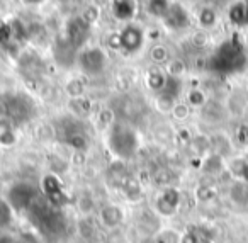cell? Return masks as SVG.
Instances as JSON below:
<instances>
[{
	"mask_svg": "<svg viewBox=\"0 0 248 243\" xmlns=\"http://www.w3.org/2000/svg\"><path fill=\"white\" fill-rule=\"evenodd\" d=\"M172 114H173V117H175L177 121L187 119V117H189V114H190V106H189V104H184V102H177L175 107H173V111H172Z\"/></svg>",
	"mask_w": 248,
	"mask_h": 243,
	"instance_id": "20",
	"label": "cell"
},
{
	"mask_svg": "<svg viewBox=\"0 0 248 243\" xmlns=\"http://www.w3.org/2000/svg\"><path fill=\"white\" fill-rule=\"evenodd\" d=\"M109 146L112 148L114 153H117L119 157H128V155L135 153L136 146H138V140H136L133 131L119 130L112 133V136H110V140H109Z\"/></svg>",
	"mask_w": 248,
	"mask_h": 243,
	"instance_id": "1",
	"label": "cell"
},
{
	"mask_svg": "<svg viewBox=\"0 0 248 243\" xmlns=\"http://www.w3.org/2000/svg\"><path fill=\"white\" fill-rule=\"evenodd\" d=\"M245 24H248V4H245Z\"/></svg>",
	"mask_w": 248,
	"mask_h": 243,
	"instance_id": "32",
	"label": "cell"
},
{
	"mask_svg": "<svg viewBox=\"0 0 248 243\" xmlns=\"http://www.w3.org/2000/svg\"><path fill=\"white\" fill-rule=\"evenodd\" d=\"M197 22H199L201 28L209 29L213 26H216L217 22V14L213 7H202L197 14Z\"/></svg>",
	"mask_w": 248,
	"mask_h": 243,
	"instance_id": "9",
	"label": "cell"
},
{
	"mask_svg": "<svg viewBox=\"0 0 248 243\" xmlns=\"http://www.w3.org/2000/svg\"><path fill=\"white\" fill-rule=\"evenodd\" d=\"M165 24L172 29H182V28H187L189 26V14L186 12V9L182 5H173L172 9H169L167 16L163 17Z\"/></svg>",
	"mask_w": 248,
	"mask_h": 243,
	"instance_id": "5",
	"label": "cell"
},
{
	"mask_svg": "<svg viewBox=\"0 0 248 243\" xmlns=\"http://www.w3.org/2000/svg\"><path fill=\"white\" fill-rule=\"evenodd\" d=\"M167 77H173V79H180L186 73V65L180 60H172L167 63Z\"/></svg>",
	"mask_w": 248,
	"mask_h": 243,
	"instance_id": "14",
	"label": "cell"
},
{
	"mask_svg": "<svg viewBox=\"0 0 248 243\" xmlns=\"http://www.w3.org/2000/svg\"><path fill=\"white\" fill-rule=\"evenodd\" d=\"M87 28L89 26L82 21V19H75V21L70 22L68 26V38L73 45H80V43L85 39V34H87Z\"/></svg>",
	"mask_w": 248,
	"mask_h": 243,
	"instance_id": "8",
	"label": "cell"
},
{
	"mask_svg": "<svg viewBox=\"0 0 248 243\" xmlns=\"http://www.w3.org/2000/svg\"><path fill=\"white\" fill-rule=\"evenodd\" d=\"M100 117H102V121L106 124H109L110 121H112V113H110V111H104L102 114H100Z\"/></svg>",
	"mask_w": 248,
	"mask_h": 243,
	"instance_id": "29",
	"label": "cell"
},
{
	"mask_svg": "<svg viewBox=\"0 0 248 243\" xmlns=\"http://www.w3.org/2000/svg\"><path fill=\"white\" fill-rule=\"evenodd\" d=\"M100 221L107 228H114L123 221V211L117 206H107L100 211Z\"/></svg>",
	"mask_w": 248,
	"mask_h": 243,
	"instance_id": "7",
	"label": "cell"
},
{
	"mask_svg": "<svg viewBox=\"0 0 248 243\" xmlns=\"http://www.w3.org/2000/svg\"><path fill=\"white\" fill-rule=\"evenodd\" d=\"M12 197H16L14 202L17 208H26V206H29V202H31L32 192H31V189L24 187V185H17V187L12 191Z\"/></svg>",
	"mask_w": 248,
	"mask_h": 243,
	"instance_id": "10",
	"label": "cell"
},
{
	"mask_svg": "<svg viewBox=\"0 0 248 243\" xmlns=\"http://www.w3.org/2000/svg\"><path fill=\"white\" fill-rule=\"evenodd\" d=\"M158 243H180V236L175 235L173 231H165L160 236Z\"/></svg>",
	"mask_w": 248,
	"mask_h": 243,
	"instance_id": "25",
	"label": "cell"
},
{
	"mask_svg": "<svg viewBox=\"0 0 248 243\" xmlns=\"http://www.w3.org/2000/svg\"><path fill=\"white\" fill-rule=\"evenodd\" d=\"M119 39H121V49H126L129 53L138 51L143 46V41H145V32L140 28L133 24H128L123 31L119 32Z\"/></svg>",
	"mask_w": 248,
	"mask_h": 243,
	"instance_id": "3",
	"label": "cell"
},
{
	"mask_svg": "<svg viewBox=\"0 0 248 243\" xmlns=\"http://www.w3.org/2000/svg\"><path fill=\"white\" fill-rule=\"evenodd\" d=\"M60 191V180L55 177V175H48L45 178V192L48 195H53Z\"/></svg>",
	"mask_w": 248,
	"mask_h": 243,
	"instance_id": "23",
	"label": "cell"
},
{
	"mask_svg": "<svg viewBox=\"0 0 248 243\" xmlns=\"http://www.w3.org/2000/svg\"><path fill=\"white\" fill-rule=\"evenodd\" d=\"M187 99H189V106H194V107H201L206 104V94L202 92V90L199 89H194L189 92V96H187Z\"/></svg>",
	"mask_w": 248,
	"mask_h": 243,
	"instance_id": "19",
	"label": "cell"
},
{
	"mask_svg": "<svg viewBox=\"0 0 248 243\" xmlns=\"http://www.w3.org/2000/svg\"><path fill=\"white\" fill-rule=\"evenodd\" d=\"M194 43H196L197 46H204L207 43V36L202 34V32H197V34L194 36Z\"/></svg>",
	"mask_w": 248,
	"mask_h": 243,
	"instance_id": "27",
	"label": "cell"
},
{
	"mask_svg": "<svg viewBox=\"0 0 248 243\" xmlns=\"http://www.w3.org/2000/svg\"><path fill=\"white\" fill-rule=\"evenodd\" d=\"M228 16H230L231 24L236 26H243L245 24V4L238 2V4H233L228 11Z\"/></svg>",
	"mask_w": 248,
	"mask_h": 243,
	"instance_id": "12",
	"label": "cell"
},
{
	"mask_svg": "<svg viewBox=\"0 0 248 243\" xmlns=\"http://www.w3.org/2000/svg\"><path fill=\"white\" fill-rule=\"evenodd\" d=\"M99 16H100V9L95 7V5H89V7L83 9L82 17L80 19H82L87 26H90V24H95V22L99 21Z\"/></svg>",
	"mask_w": 248,
	"mask_h": 243,
	"instance_id": "15",
	"label": "cell"
},
{
	"mask_svg": "<svg viewBox=\"0 0 248 243\" xmlns=\"http://www.w3.org/2000/svg\"><path fill=\"white\" fill-rule=\"evenodd\" d=\"M150 58H152L153 63L162 65V63H165L167 60H169V51H167V48L163 45H156V46H153L152 51H150Z\"/></svg>",
	"mask_w": 248,
	"mask_h": 243,
	"instance_id": "16",
	"label": "cell"
},
{
	"mask_svg": "<svg viewBox=\"0 0 248 243\" xmlns=\"http://www.w3.org/2000/svg\"><path fill=\"white\" fill-rule=\"evenodd\" d=\"M80 62H82L80 63L82 68L85 70L89 75H97V73H100L106 68L107 58H106V53L100 48H90L83 53Z\"/></svg>",
	"mask_w": 248,
	"mask_h": 243,
	"instance_id": "2",
	"label": "cell"
},
{
	"mask_svg": "<svg viewBox=\"0 0 248 243\" xmlns=\"http://www.w3.org/2000/svg\"><path fill=\"white\" fill-rule=\"evenodd\" d=\"M204 170L207 174H216V172L221 170V160L217 157H211V158H206L204 162Z\"/></svg>",
	"mask_w": 248,
	"mask_h": 243,
	"instance_id": "24",
	"label": "cell"
},
{
	"mask_svg": "<svg viewBox=\"0 0 248 243\" xmlns=\"http://www.w3.org/2000/svg\"><path fill=\"white\" fill-rule=\"evenodd\" d=\"M68 143H70V146H73L77 151H83V150L87 148V140H85V136H83V134H80V133L70 134Z\"/></svg>",
	"mask_w": 248,
	"mask_h": 243,
	"instance_id": "21",
	"label": "cell"
},
{
	"mask_svg": "<svg viewBox=\"0 0 248 243\" xmlns=\"http://www.w3.org/2000/svg\"><path fill=\"white\" fill-rule=\"evenodd\" d=\"M156 109L160 111V113H172L173 107H175L177 104V99L173 96H170V94H165L162 92L158 97H156Z\"/></svg>",
	"mask_w": 248,
	"mask_h": 243,
	"instance_id": "11",
	"label": "cell"
},
{
	"mask_svg": "<svg viewBox=\"0 0 248 243\" xmlns=\"http://www.w3.org/2000/svg\"><path fill=\"white\" fill-rule=\"evenodd\" d=\"M179 202H180L179 192H177L175 189H167V191L160 195L158 201H156V209H158V212H162V214H165V216H173L177 208H179Z\"/></svg>",
	"mask_w": 248,
	"mask_h": 243,
	"instance_id": "4",
	"label": "cell"
},
{
	"mask_svg": "<svg viewBox=\"0 0 248 243\" xmlns=\"http://www.w3.org/2000/svg\"><path fill=\"white\" fill-rule=\"evenodd\" d=\"M241 175H243V178L248 182V165H245V167H243V172H241Z\"/></svg>",
	"mask_w": 248,
	"mask_h": 243,
	"instance_id": "31",
	"label": "cell"
},
{
	"mask_svg": "<svg viewBox=\"0 0 248 243\" xmlns=\"http://www.w3.org/2000/svg\"><path fill=\"white\" fill-rule=\"evenodd\" d=\"M167 82V73L160 72V70H152L148 73V85L152 87L153 90H163Z\"/></svg>",
	"mask_w": 248,
	"mask_h": 243,
	"instance_id": "13",
	"label": "cell"
},
{
	"mask_svg": "<svg viewBox=\"0 0 248 243\" xmlns=\"http://www.w3.org/2000/svg\"><path fill=\"white\" fill-rule=\"evenodd\" d=\"M14 134H12V130L9 128V124L0 123V143L2 145H12L14 143Z\"/></svg>",
	"mask_w": 248,
	"mask_h": 243,
	"instance_id": "22",
	"label": "cell"
},
{
	"mask_svg": "<svg viewBox=\"0 0 248 243\" xmlns=\"http://www.w3.org/2000/svg\"><path fill=\"white\" fill-rule=\"evenodd\" d=\"M109 46L114 49H121V39H119V34H112L109 38Z\"/></svg>",
	"mask_w": 248,
	"mask_h": 243,
	"instance_id": "26",
	"label": "cell"
},
{
	"mask_svg": "<svg viewBox=\"0 0 248 243\" xmlns=\"http://www.w3.org/2000/svg\"><path fill=\"white\" fill-rule=\"evenodd\" d=\"M148 38L150 39H158L160 38V32L158 31H150L148 32Z\"/></svg>",
	"mask_w": 248,
	"mask_h": 243,
	"instance_id": "30",
	"label": "cell"
},
{
	"mask_svg": "<svg viewBox=\"0 0 248 243\" xmlns=\"http://www.w3.org/2000/svg\"><path fill=\"white\" fill-rule=\"evenodd\" d=\"M66 92H68V96L73 97V99H78L83 94V83L80 82L78 79H72L66 83Z\"/></svg>",
	"mask_w": 248,
	"mask_h": 243,
	"instance_id": "18",
	"label": "cell"
},
{
	"mask_svg": "<svg viewBox=\"0 0 248 243\" xmlns=\"http://www.w3.org/2000/svg\"><path fill=\"white\" fill-rule=\"evenodd\" d=\"M169 9L170 5L167 2H150L148 4V12L155 16V17H165Z\"/></svg>",
	"mask_w": 248,
	"mask_h": 243,
	"instance_id": "17",
	"label": "cell"
},
{
	"mask_svg": "<svg viewBox=\"0 0 248 243\" xmlns=\"http://www.w3.org/2000/svg\"><path fill=\"white\" fill-rule=\"evenodd\" d=\"M180 243H197V238L192 233H187V235L180 236Z\"/></svg>",
	"mask_w": 248,
	"mask_h": 243,
	"instance_id": "28",
	"label": "cell"
},
{
	"mask_svg": "<svg viewBox=\"0 0 248 243\" xmlns=\"http://www.w3.org/2000/svg\"><path fill=\"white\" fill-rule=\"evenodd\" d=\"M110 12H112V16L117 19V21L128 22L135 17L136 4H133V2H123V0L112 2V4H110Z\"/></svg>",
	"mask_w": 248,
	"mask_h": 243,
	"instance_id": "6",
	"label": "cell"
}]
</instances>
